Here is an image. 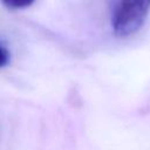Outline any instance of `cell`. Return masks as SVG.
<instances>
[{
	"mask_svg": "<svg viewBox=\"0 0 150 150\" xmlns=\"http://www.w3.org/2000/svg\"><path fill=\"white\" fill-rule=\"evenodd\" d=\"M1 1L9 9H22L29 7L35 0H1Z\"/></svg>",
	"mask_w": 150,
	"mask_h": 150,
	"instance_id": "7a4b0ae2",
	"label": "cell"
},
{
	"mask_svg": "<svg viewBox=\"0 0 150 150\" xmlns=\"http://www.w3.org/2000/svg\"><path fill=\"white\" fill-rule=\"evenodd\" d=\"M9 62V53L6 48L0 46V68L7 66Z\"/></svg>",
	"mask_w": 150,
	"mask_h": 150,
	"instance_id": "3957f363",
	"label": "cell"
},
{
	"mask_svg": "<svg viewBox=\"0 0 150 150\" xmlns=\"http://www.w3.org/2000/svg\"><path fill=\"white\" fill-rule=\"evenodd\" d=\"M150 12V0H115L111 27L117 36L135 34L144 25Z\"/></svg>",
	"mask_w": 150,
	"mask_h": 150,
	"instance_id": "6da1fadb",
	"label": "cell"
}]
</instances>
